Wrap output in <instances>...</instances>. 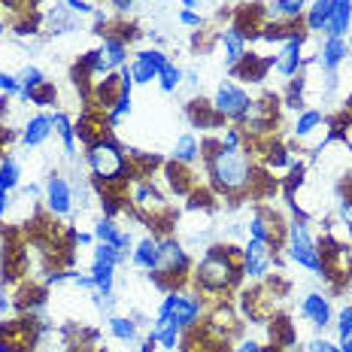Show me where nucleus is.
Segmentation results:
<instances>
[{"label":"nucleus","mask_w":352,"mask_h":352,"mask_svg":"<svg viewBox=\"0 0 352 352\" xmlns=\"http://www.w3.org/2000/svg\"><path fill=\"white\" fill-rule=\"evenodd\" d=\"M109 334H113L116 340H122V343L137 340V325H134V319H128V316H109Z\"/></svg>","instance_id":"nucleus-27"},{"label":"nucleus","mask_w":352,"mask_h":352,"mask_svg":"<svg viewBox=\"0 0 352 352\" xmlns=\"http://www.w3.org/2000/svg\"><path fill=\"white\" fill-rule=\"evenodd\" d=\"M19 164L16 158H3L0 161V192H12L19 186Z\"/></svg>","instance_id":"nucleus-28"},{"label":"nucleus","mask_w":352,"mask_h":352,"mask_svg":"<svg viewBox=\"0 0 352 352\" xmlns=\"http://www.w3.org/2000/svg\"><path fill=\"white\" fill-rule=\"evenodd\" d=\"M0 34H3V25H0Z\"/></svg>","instance_id":"nucleus-56"},{"label":"nucleus","mask_w":352,"mask_h":352,"mask_svg":"<svg viewBox=\"0 0 352 352\" xmlns=\"http://www.w3.org/2000/svg\"><path fill=\"white\" fill-rule=\"evenodd\" d=\"M346 261H349V267H352V249H349V258Z\"/></svg>","instance_id":"nucleus-51"},{"label":"nucleus","mask_w":352,"mask_h":352,"mask_svg":"<svg viewBox=\"0 0 352 352\" xmlns=\"http://www.w3.org/2000/svg\"><path fill=\"white\" fill-rule=\"evenodd\" d=\"M270 264H274V249H270V243H261V240L249 237V243L243 246V276L261 280L270 270Z\"/></svg>","instance_id":"nucleus-7"},{"label":"nucleus","mask_w":352,"mask_h":352,"mask_svg":"<svg viewBox=\"0 0 352 352\" xmlns=\"http://www.w3.org/2000/svg\"><path fill=\"white\" fill-rule=\"evenodd\" d=\"M274 67V58H255V55H246L243 61L237 64L231 73L234 76H243L246 82H261L264 76H267V70Z\"/></svg>","instance_id":"nucleus-17"},{"label":"nucleus","mask_w":352,"mask_h":352,"mask_svg":"<svg viewBox=\"0 0 352 352\" xmlns=\"http://www.w3.org/2000/svg\"><path fill=\"white\" fill-rule=\"evenodd\" d=\"M249 109H252V100L240 85L234 82H222L216 88V98H212V113L219 119H234V122H246Z\"/></svg>","instance_id":"nucleus-6"},{"label":"nucleus","mask_w":352,"mask_h":352,"mask_svg":"<svg viewBox=\"0 0 352 352\" xmlns=\"http://www.w3.org/2000/svg\"><path fill=\"white\" fill-rule=\"evenodd\" d=\"M52 128H55V134L61 137L67 158H76V124L70 122V116L67 113H52Z\"/></svg>","instance_id":"nucleus-21"},{"label":"nucleus","mask_w":352,"mask_h":352,"mask_svg":"<svg viewBox=\"0 0 352 352\" xmlns=\"http://www.w3.org/2000/svg\"><path fill=\"white\" fill-rule=\"evenodd\" d=\"M19 82H21V94H19V100H31V91H34V88H40L43 82H49V79L43 76V70H40V67H31V64H28V67L21 70Z\"/></svg>","instance_id":"nucleus-26"},{"label":"nucleus","mask_w":352,"mask_h":352,"mask_svg":"<svg viewBox=\"0 0 352 352\" xmlns=\"http://www.w3.org/2000/svg\"><path fill=\"white\" fill-rule=\"evenodd\" d=\"M158 246H161V258H158V267L152 270L149 276L155 280V285H161V289H167V292H173L176 285H179L182 274L192 267V261H188L186 249H182V243L176 237L158 240Z\"/></svg>","instance_id":"nucleus-4"},{"label":"nucleus","mask_w":352,"mask_h":352,"mask_svg":"<svg viewBox=\"0 0 352 352\" xmlns=\"http://www.w3.org/2000/svg\"><path fill=\"white\" fill-rule=\"evenodd\" d=\"M186 79H188V85H197V73H195V70L186 73Z\"/></svg>","instance_id":"nucleus-49"},{"label":"nucleus","mask_w":352,"mask_h":352,"mask_svg":"<svg viewBox=\"0 0 352 352\" xmlns=\"http://www.w3.org/2000/svg\"><path fill=\"white\" fill-rule=\"evenodd\" d=\"M340 352H352V337H343L340 340Z\"/></svg>","instance_id":"nucleus-47"},{"label":"nucleus","mask_w":352,"mask_h":352,"mask_svg":"<svg viewBox=\"0 0 352 352\" xmlns=\"http://www.w3.org/2000/svg\"><path fill=\"white\" fill-rule=\"evenodd\" d=\"M73 240H76V243H79V246H91L94 234H73Z\"/></svg>","instance_id":"nucleus-45"},{"label":"nucleus","mask_w":352,"mask_h":352,"mask_svg":"<svg viewBox=\"0 0 352 352\" xmlns=\"http://www.w3.org/2000/svg\"><path fill=\"white\" fill-rule=\"evenodd\" d=\"M264 12L274 21H295L307 12V0H270Z\"/></svg>","instance_id":"nucleus-18"},{"label":"nucleus","mask_w":352,"mask_h":352,"mask_svg":"<svg viewBox=\"0 0 352 352\" xmlns=\"http://www.w3.org/2000/svg\"><path fill=\"white\" fill-rule=\"evenodd\" d=\"M137 61H143L146 67H149L152 73H155V79H158V73L170 64V58H167L161 49H143V52H137Z\"/></svg>","instance_id":"nucleus-30"},{"label":"nucleus","mask_w":352,"mask_h":352,"mask_svg":"<svg viewBox=\"0 0 352 352\" xmlns=\"http://www.w3.org/2000/svg\"><path fill=\"white\" fill-rule=\"evenodd\" d=\"M207 173L222 195H237L252 182V161L240 146L228 149V146L216 143V149L207 152Z\"/></svg>","instance_id":"nucleus-1"},{"label":"nucleus","mask_w":352,"mask_h":352,"mask_svg":"<svg viewBox=\"0 0 352 352\" xmlns=\"http://www.w3.org/2000/svg\"><path fill=\"white\" fill-rule=\"evenodd\" d=\"M349 152H352V146H349Z\"/></svg>","instance_id":"nucleus-57"},{"label":"nucleus","mask_w":352,"mask_h":352,"mask_svg":"<svg viewBox=\"0 0 352 352\" xmlns=\"http://www.w3.org/2000/svg\"><path fill=\"white\" fill-rule=\"evenodd\" d=\"M267 164L270 167H285V164H292V158H289V152H285L283 146H274L270 155H267Z\"/></svg>","instance_id":"nucleus-37"},{"label":"nucleus","mask_w":352,"mask_h":352,"mask_svg":"<svg viewBox=\"0 0 352 352\" xmlns=\"http://www.w3.org/2000/svg\"><path fill=\"white\" fill-rule=\"evenodd\" d=\"M346 107H349V109H352V94H349V100H346Z\"/></svg>","instance_id":"nucleus-52"},{"label":"nucleus","mask_w":352,"mask_h":352,"mask_svg":"<svg viewBox=\"0 0 352 352\" xmlns=\"http://www.w3.org/2000/svg\"><path fill=\"white\" fill-rule=\"evenodd\" d=\"M85 158H88V167H91V173L98 176L104 186H107V182H122L124 176L131 173L128 155H124V149L109 134L100 137L98 143L88 146Z\"/></svg>","instance_id":"nucleus-3"},{"label":"nucleus","mask_w":352,"mask_h":352,"mask_svg":"<svg viewBox=\"0 0 352 352\" xmlns=\"http://www.w3.org/2000/svg\"><path fill=\"white\" fill-rule=\"evenodd\" d=\"M137 0H109V6H113V10H119V12H124V10H131V6H134Z\"/></svg>","instance_id":"nucleus-43"},{"label":"nucleus","mask_w":352,"mask_h":352,"mask_svg":"<svg viewBox=\"0 0 352 352\" xmlns=\"http://www.w3.org/2000/svg\"><path fill=\"white\" fill-rule=\"evenodd\" d=\"M201 310H204V300L201 298L188 295V292H179V298H176V307H173V313H170V322H176V325L186 331V328H192L195 322H197Z\"/></svg>","instance_id":"nucleus-11"},{"label":"nucleus","mask_w":352,"mask_h":352,"mask_svg":"<svg viewBox=\"0 0 352 352\" xmlns=\"http://www.w3.org/2000/svg\"><path fill=\"white\" fill-rule=\"evenodd\" d=\"M222 46H225V58H228V73L237 67L246 58V36L237 31V28H228L222 31Z\"/></svg>","instance_id":"nucleus-19"},{"label":"nucleus","mask_w":352,"mask_h":352,"mask_svg":"<svg viewBox=\"0 0 352 352\" xmlns=\"http://www.w3.org/2000/svg\"><path fill=\"white\" fill-rule=\"evenodd\" d=\"M319 124H322V113H319V109H304V113L298 116V122H295V134L298 137H310Z\"/></svg>","instance_id":"nucleus-29"},{"label":"nucleus","mask_w":352,"mask_h":352,"mask_svg":"<svg viewBox=\"0 0 352 352\" xmlns=\"http://www.w3.org/2000/svg\"><path fill=\"white\" fill-rule=\"evenodd\" d=\"M222 146H228V149H237L240 146V131L237 128H225V134H222V140H219Z\"/></svg>","instance_id":"nucleus-39"},{"label":"nucleus","mask_w":352,"mask_h":352,"mask_svg":"<svg viewBox=\"0 0 352 352\" xmlns=\"http://www.w3.org/2000/svg\"><path fill=\"white\" fill-rule=\"evenodd\" d=\"M128 67H131V76H134V85H146V82H152V79H155V73L146 67L143 61H137V58L128 64Z\"/></svg>","instance_id":"nucleus-34"},{"label":"nucleus","mask_w":352,"mask_h":352,"mask_svg":"<svg viewBox=\"0 0 352 352\" xmlns=\"http://www.w3.org/2000/svg\"><path fill=\"white\" fill-rule=\"evenodd\" d=\"M249 237L261 240V243H274V228L267 225V219H264L261 212H255L252 222H249Z\"/></svg>","instance_id":"nucleus-31"},{"label":"nucleus","mask_w":352,"mask_h":352,"mask_svg":"<svg viewBox=\"0 0 352 352\" xmlns=\"http://www.w3.org/2000/svg\"><path fill=\"white\" fill-rule=\"evenodd\" d=\"M337 334L343 337H352V307H343L340 316H337Z\"/></svg>","instance_id":"nucleus-36"},{"label":"nucleus","mask_w":352,"mask_h":352,"mask_svg":"<svg viewBox=\"0 0 352 352\" xmlns=\"http://www.w3.org/2000/svg\"><path fill=\"white\" fill-rule=\"evenodd\" d=\"M134 204H137V210L143 212L146 219H158V216H167V204H164V195L158 192L152 182H146L140 179L137 182V188H134Z\"/></svg>","instance_id":"nucleus-10"},{"label":"nucleus","mask_w":352,"mask_h":352,"mask_svg":"<svg viewBox=\"0 0 352 352\" xmlns=\"http://www.w3.org/2000/svg\"><path fill=\"white\" fill-rule=\"evenodd\" d=\"M289 255H292V261L300 264V267L325 276V261H322L319 243L310 237V231H307L304 222H292L289 225Z\"/></svg>","instance_id":"nucleus-5"},{"label":"nucleus","mask_w":352,"mask_h":352,"mask_svg":"<svg viewBox=\"0 0 352 352\" xmlns=\"http://www.w3.org/2000/svg\"><path fill=\"white\" fill-rule=\"evenodd\" d=\"M131 255H134V264H137V267H143V270H149V274H152V270L158 267V258H161L158 237H143Z\"/></svg>","instance_id":"nucleus-20"},{"label":"nucleus","mask_w":352,"mask_h":352,"mask_svg":"<svg viewBox=\"0 0 352 352\" xmlns=\"http://www.w3.org/2000/svg\"><path fill=\"white\" fill-rule=\"evenodd\" d=\"M349 52H352V36H349Z\"/></svg>","instance_id":"nucleus-54"},{"label":"nucleus","mask_w":352,"mask_h":352,"mask_svg":"<svg viewBox=\"0 0 352 352\" xmlns=\"http://www.w3.org/2000/svg\"><path fill=\"white\" fill-rule=\"evenodd\" d=\"M300 49H304V34H292L289 40H285V46H283V52L274 58V67L280 76H298L300 67H304V55H300Z\"/></svg>","instance_id":"nucleus-8"},{"label":"nucleus","mask_w":352,"mask_h":352,"mask_svg":"<svg viewBox=\"0 0 352 352\" xmlns=\"http://www.w3.org/2000/svg\"><path fill=\"white\" fill-rule=\"evenodd\" d=\"M237 352H264L261 343H255V340H246V343H240Z\"/></svg>","instance_id":"nucleus-42"},{"label":"nucleus","mask_w":352,"mask_h":352,"mask_svg":"<svg viewBox=\"0 0 352 352\" xmlns=\"http://www.w3.org/2000/svg\"><path fill=\"white\" fill-rule=\"evenodd\" d=\"M349 283H352V267H349Z\"/></svg>","instance_id":"nucleus-55"},{"label":"nucleus","mask_w":352,"mask_h":352,"mask_svg":"<svg viewBox=\"0 0 352 352\" xmlns=\"http://www.w3.org/2000/svg\"><path fill=\"white\" fill-rule=\"evenodd\" d=\"M152 349H155V343H152V340H146L143 346H140V352H152Z\"/></svg>","instance_id":"nucleus-50"},{"label":"nucleus","mask_w":352,"mask_h":352,"mask_svg":"<svg viewBox=\"0 0 352 352\" xmlns=\"http://www.w3.org/2000/svg\"><path fill=\"white\" fill-rule=\"evenodd\" d=\"M64 6H67L70 12H79V16H88V12H94L88 0H64Z\"/></svg>","instance_id":"nucleus-38"},{"label":"nucleus","mask_w":352,"mask_h":352,"mask_svg":"<svg viewBox=\"0 0 352 352\" xmlns=\"http://www.w3.org/2000/svg\"><path fill=\"white\" fill-rule=\"evenodd\" d=\"M300 313H304V319H310L316 328L331 325V304H328V298H322L319 292H310V295L300 300Z\"/></svg>","instance_id":"nucleus-12"},{"label":"nucleus","mask_w":352,"mask_h":352,"mask_svg":"<svg viewBox=\"0 0 352 352\" xmlns=\"http://www.w3.org/2000/svg\"><path fill=\"white\" fill-rule=\"evenodd\" d=\"M334 0H313V6H307V31H322L331 19Z\"/></svg>","instance_id":"nucleus-22"},{"label":"nucleus","mask_w":352,"mask_h":352,"mask_svg":"<svg viewBox=\"0 0 352 352\" xmlns=\"http://www.w3.org/2000/svg\"><path fill=\"white\" fill-rule=\"evenodd\" d=\"M234 249L225 246H210L207 255L195 264V285L201 292H212V295H222V292L234 289L243 276V270L234 264Z\"/></svg>","instance_id":"nucleus-2"},{"label":"nucleus","mask_w":352,"mask_h":352,"mask_svg":"<svg viewBox=\"0 0 352 352\" xmlns=\"http://www.w3.org/2000/svg\"><path fill=\"white\" fill-rule=\"evenodd\" d=\"M197 152H201V146H197L195 137L192 134H182L179 140H176V146H173V161H176V164H195Z\"/></svg>","instance_id":"nucleus-25"},{"label":"nucleus","mask_w":352,"mask_h":352,"mask_svg":"<svg viewBox=\"0 0 352 352\" xmlns=\"http://www.w3.org/2000/svg\"><path fill=\"white\" fill-rule=\"evenodd\" d=\"M94 237L100 240V243H113L116 249H122L124 255L131 252V234H124V231H119V225L113 222V219H100L98 225H94Z\"/></svg>","instance_id":"nucleus-16"},{"label":"nucleus","mask_w":352,"mask_h":352,"mask_svg":"<svg viewBox=\"0 0 352 352\" xmlns=\"http://www.w3.org/2000/svg\"><path fill=\"white\" fill-rule=\"evenodd\" d=\"M52 116L49 113H40V116H34L31 122L25 124V131H21V143L28 146V149H34V146H43L49 140V134H52Z\"/></svg>","instance_id":"nucleus-13"},{"label":"nucleus","mask_w":352,"mask_h":352,"mask_svg":"<svg viewBox=\"0 0 352 352\" xmlns=\"http://www.w3.org/2000/svg\"><path fill=\"white\" fill-rule=\"evenodd\" d=\"M100 52L107 55V61L113 64V67H122L124 58H128V43H124L122 36L107 34V36H104V46H100Z\"/></svg>","instance_id":"nucleus-24"},{"label":"nucleus","mask_w":352,"mask_h":352,"mask_svg":"<svg viewBox=\"0 0 352 352\" xmlns=\"http://www.w3.org/2000/svg\"><path fill=\"white\" fill-rule=\"evenodd\" d=\"M310 352H340V346H334V343H328V340H313Z\"/></svg>","instance_id":"nucleus-41"},{"label":"nucleus","mask_w":352,"mask_h":352,"mask_svg":"<svg viewBox=\"0 0 352 352\" xmlns=\"http://www.w3.org/2000/svg\"><path fill=\"white\" fill-rule=\"evenodd\" d=\"M0 255H3V240H0Z\"/></svg>","instance_id":"nucleus-53"},{"label":"nucleus","mask_w":352,"mask_h":352,"mask_svg":"<svg viewBox=\"0 0 352 352\" xmlns=\"http://www.w3.org/2000/svg\"><path fill=\"white\" fill-rule=\"evenodd\" d=\"M6 210H10V192H0V222H3Z\"/></svg>","instance_id":"nucleus-44"},{"label":"nucleus","mask_w":352,"mask_h":352,"mask_svg":"<svg viewBox=\"0 0 352 352\" xmlns=\"http://www.w3.org/2000/svg\"><path fill=\"white\" fill-rule=\"evenodd\" d=\"M55 85L52 82H43L40 88H34L31 91V104H36V107H52L55 104Z\"/></svg>","instance_id":"nucleus-33"},{"label":"nucleus","mask_w":352,"mask_h":352,"mask_svg":"<svg viewBox=\"0 0 352 352\" xmlns=\"http://www.w3.org/2000/svg\"><path fill=\"white\" fill-rule=\"evenodd\" d=\"M182 79H186V73H182L179 67H176V64H167V67L158 73V85L164 88V91H176Z\"/></svg>","instance_id":"nucleus-32"},{"label":"nucleus","mask_w":352,"mask_h":352,"mask_svg":"<svg viewBox=\"0 0 352 352\" xmlns=\"http://www.w3.org/2000/svg\"><path fill=\"white\" fill-rule=\"evenodd\" d=\"M0 91L10 94V98H19V94H21V82H19V76H12V73L0 70Z\"/></svg>","instance_id":"nucleus-35"},{"label":"nucleus","mask_w":352,"mask_h":352,"mask_svg":"<svg viewBox=\"0 0 352 352\" xmlns=\"http://www.w3.org/2000/svg\"><path fill=\"white\" fill-rule=\"evenodd\" d=\"M197 3H201V0H182V6H186V10H195Z\"/></svg>","instance_id":"nucleus-48"},{"label":"nucleus","mask_w":352,"mask_h":352,"mask_svg":"<svg viewBox=\"0 0 352 352\" xmlns=\"http://www.w3.org/2000/svg\"><path fill=\"white\" fill-rule=\"evenodd\" d=\"M349 25H352V0H334L331 19H328V25L322 28V31L331 40V36H346Z\"/></svg>","instance_id":"nucleus-14"},{"label":"nucleus","mask_w":352,"mask_h":352,"mask_svg":"<svg viewBox=\"0 0 352 352\" xmlns=\"http://www.w3.org/2000/svg\"><path fill=\"white\" fill-rule=\"evenodd\" d=\"M46 207L52 216H67L73 210V192H70V182L64 176L52 173L46 182Z\"/></svg>","instance_id":"nucleus-9"},{"label":"nucleus","mask_w":352,"mask_h":352,"mask_svg":"<svg viewBox=\"0 0 352 352\" xmlns=\"http://www.w3.org/2000/svg\"><path fill=\"white\" fill-rule=\"evenodd\" d=\"M21 195H25V197H36V195H40V186H34V182H31V186L21 188Z\"/></svg>","instance_id":"nucleus-46"},{"label":"nucleus","mask_w":352,"mask_h":352,"mask_svg":"<svg viewBox=\"0 0 352 352\" xmlns=\"http://www.w3.org/2000/svg\"><path fill=\"white\" fill-rule=\"evenodd\" d=\"M346 55H349V43L343 40V36H331V40H325V46H322V52H319L322 70L325 73L337 70L343 61H346Z\"/></svg>","instance_id":"nucleus-15"},{"label":"nucleus","mask_w":352,"mask_h":352,"mask_svg":"<svg viewBox=\"0 0 352 352\" xmlns=\"http://www.w3.org/2000/svg\"><path fill=\"white\" fill-rule=\"evenodd\" d=\"M91 280H94V292L100 295H113V280H116V267L113 264H100V261H91Z\"/></svg>","instance_id":"nucleus-23"},{"label":"nucleus","mask_w":352,"mask_h":352,"mask_svg":"<svg viewBox=\"0 0 352 352\" xmlns=\"http://www.w3.org/2000/svg\"><path fill=\"white\" fill-rule=\"evenodd\" d=\"M179 21H182V25H188V28H201V25H204V19L197 16L195 10H182V12H179Z\"/></svg>","instance_id":"nucleus-40"}]
</instances>
